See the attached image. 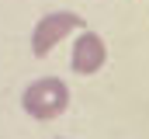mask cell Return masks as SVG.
<instances>
[{
  "mask_svg": "<svg viewBox=\"0 0 149 139\" xmlns=\"http://www.w3.org/2000/svg\"><path fill=\"white\" fill-rule=\"evenodd\" d=\"M21 108H24L31 118H38V122L59 118V115L70 108V87H66V80H63V77H38L35 84L24 87Z\"/></svg>",
  "mask_w": 149,
  "mask_h": 139,
  "instance_id": "cell-1",
  "label": "cell"
},
{
  "mask_svg": "<svg viewBox=\"0 0 149 139\" xmlns=\"http://www.w3.org/2000/svg\"><path fill=\"white\" fill-rule=\"evenodd\" d=\"M83 28H87V21L80 14H73V11H52V14H45L38 21L35 32H31V52L35 56H49L66 35L83 32Z\"/></svg>",
  "mask_w": 149,
  "mask_h": 139,
  "instance_id": "cell-2",
  "label": "cell"
},
{
  "mask_svg": "<svg viewBox=\"0 0 149 139\" xmlns=\"http://www.w3.org/2000/svg\"><path fill=\"white\" fill-rule=\"evenodd\" d=\"M73 70L80 77H90V73H97V70L108 63V45H104V38L97 32H90V28H83V32L76 35L73 42Z\"/></svg>",
  "mask_w": 149,
  "mask_h": 139,
  "instance_id": "cell-3",
  "label": "cell"
}]
</instances>
